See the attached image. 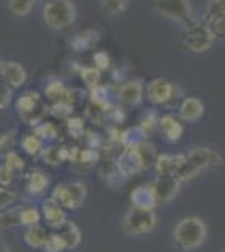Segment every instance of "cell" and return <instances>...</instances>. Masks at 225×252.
<instances>
[{
  "mask_svg": "<svg viewBox=\"0 0 225 252\" xmlns=\"http://www.w3.org/2000/svg\"><path fill=\"white\" fill-rule=\"evenodd\" d=\"M208 234L207 223L197 215L182 219L173 230V239L182 251H195L203 246Z\"/></svg>",
  "mask_w": 225,
  "mask_h": 252,
  "instance_id": "6da1fadb",
  "label": "cell"
},
{
  "mask_svg": "<svg viewBox=\"0 0 225 252\" xmlns=\"http://www.w3.org/2000/svg\"><path fill=\"white\" fill-rule=\"evenodd\" d=\"M15 108H17V115L26 125L37 126L44 123L47 115H51V108L44 103L42 96L35 91H27L15 101Z\"/></svg>",
  "mask_w": 225,
  "mask_h": 252,
  "instance_id": "7a4b0ae2",
  "label": "cell"
},
{
  "mask_svg": "<svg viewBox=\"0 0 225 252\" xmlns=\"http://www.w3.org/2000/svg\"><path fill=\"white\" fill-rule=\"evenodd\" d=\"M76 17V7L69 0H51L44 5V20L54 31H61L72 26Z\"/></svg>",
  "mask_w": 225,
  "mask_h": 252,
  "instance_id": "3957f363",
  "label": "cell"
},
{
  "mask_svg": "<svg viewBox=\"0 0 225 252\" xmlns=\"http://www.w3.org/2000/svg\"><path fill=\"white\" fill-rule=\"evenodd\" d=\"M158 223L157 212L151 209H141V207L131 205V209L126 212L123 227L131 235H146L153 232Z\"/></svg>",
  "mask_w": 225,
  "mask_h": 252,
  "instance_id": "277c9868",
  "label": "cell"
},
{
  "mask_svg": "<svg viewBox=\"0 0 225 252\" xmlns=\"http://www.w3.org/2000/svg\"><path fill=\"white\" fill-rule=\"evenodd\" d=\"M214 34L210 31L208 24H193L185 31L183 34V42L188 51H192L193 54H203L214 44Z\"/></svg>",
  "mask_w": 225,
  "mask_h": 252,
  "instance_id": "5b68a950",
  "label": "cell"
},
{
  "mask_svg": "<svg viewBox=\"0 0 225 252\" xmlns=\"http://www.w3.org/2000/svg\"><path fill=\"white\" fill-rule=\"evenodd\" d=\"M153 10L177 22H188L192 19L190 0H155Z\"/></svg>",
  "mask_w": 225,
  "mask_h": 252,
  "instance_id": "8992f818",
  "label": "cell"
},
{
  "mask_svg": "<svg viewBox=\"0 0 225 252\" xmlns=\"http://www.w3.org/2000/svg\"><path fill=\"white\" fill-rule=\"evenodd\" d=\"M187 158L197 173L205 168H210V166L222 165V157L210 148H195L190 153H187Z\"/></svg>",
  "mask_w": 225,
  "mask_h": 252,
  "instance_id": "52a82bcc",
  "label": "cell"
},
{
  "mask_svg": "<svg viewBox=\"0 0 225 252\" xmlns=\"http://www.w3.org/2000/svg\"><path fill=\"white\" fill-rule=\"evenodd\" d=\"M118 172L121 173V177L128 178L134 177L136 173L143 172V161L141 157L138 153V148H126L125 152L118 157Z\"/></svg>",
  "mask_w": 225,
  "mask_h": 252,
  "instance_id": "ba28073f",
  "label": "cell"
},
{
  "mask_svg": "<svg viewBox=\"0 0 225 252\" xmlns=\"http://www.w3.org/2000/svg\"><path fill=\"white\" fill-rule=\"evenodd\" d=\"M146 94H148V99L153 104L170 103L175 97V84H171L166 79H155L148 84Z\"/></svg>",
  "mask_w": 225,
  "mask_h": 252,
  "instance_id": "9c48e42d",
  "label": "cell"
},
{
  "mask_svg": "<svg viewBox=\"0 0 225 252\" xmlns=\"http://www.w3.org/2000/svg\"><path fill=\"white\" fill-rule=\"evenodd\" d=\"M64 207L59 204V202H56L52 197L46 198V200L42 202V207H40V212H42V219L46 220V223L51 229H57V227H61L64 222L67 220L66 219V212H64Z\"/></svg>",
  "mask_w": 225,
  "mask_h": 252,
  "instance_id": "30bf717a",
  "label": "cell"
},
{
  "mask_svg": "<svg viewBox=\"0 0 225 252\" xmlns=\"http://www.w3.org/2000/svg\"><path fill=\"white\" fill-rule=\"evenodd\" d=\"M180 184H182V182H180L177 177H173V175H170V177H158L157 182L153 184L158 202L166 204V202L173 200L180 190Z\"/></svg>",
  "mask_w": 225,
  "mask_h": 252,
  "instance_id": "8fae6325",
  "label": "cell"
},
{
  "mask_svg": "<svg viewBox=\"0 0 225 252\" xmlns=\"http://www.w3.org/2000/svg\"><path fill=\"white\" fill-rule=\"evenodd\" d=\"M129 200L131 205L134 207H141V209H151L155 210L158 205V198L157 192H155L153 185H140L133 190L129 195Z\"/></svg>",
  "mask_w": 225,
  "mask_h": 252,
  "instance_id": "7c38bea8",
  "label": "cell"
},
{
  "mask_svg": "<svg viewBox=\"0 0 225 252\" xmlns=\"http://www.w3.org/2000/svg\"><path fill=\"white\" fill-rule=\"evenodd\" d=\"M0 76L7 84H10L12 88H20L26 84L27 81V72L24 69L22 64L9 61V63H2L0 67Z\"/></svg>",
  "mask_w": 225,
  "mask_h": 252,
  "instance_id": "4fadbf2b",
  "label": "cell"
},
{
  "mask_svg": "<svg viewBox=\"0 0 225 252\" xmlns=\"http://www.w3.org/2000/svg\"><path fill=\"white\" fill-rule=\"evenodd\" d=\"M118 96H120L123 104H128V106H136V104L141 103L143 84L140 83V81H128V83H125L120 88Z\"/></svg>",
  "mask_w": 225,
  "mask_h": 252,
  "instance_id": "5bb4252c",
  "label": "cell"
},
{
  "mask_svg": "<svg viewBox=\"0 0 225 252\" xmlns=\"http://www.w3.org/2000/svg\"><path fill=\"white\" fill-rule=\"evenodd\" d=\"M49 237V232L46 227L40 225V223H34L31 227H26V232H24V242L27 244L32 249H44Z\"/></svg>",
  "mask_w": 225,
  "mask_h": 252,
  "instance_id": "9a60e30c",
  "label": "cell"
},
{
  "mask_svg": "<svg viewBox=\"0 0 225 252\" xmlns=\"http://www.w3.org/2000/svg\"><path fill=\"white\" fill-rule=\"evenodd\" d=\"M160 131H161V135L165 136V140L168 141H178L180 138L183 136V126L180 123L178 118L175 116H163L161 120H160Z\"/></svg>",
  "mask_w": 225,
  "mask_h": 252,
  "instance_id": "2e32d148",
  "label": "cell"
},
{
  "mask_svg": "<svg viewBox=\"0 0 225 252\" xmlns=\"http://www.w3.org/2000/svg\"><path fill=\"white\" fill-rule=\"evenodd\" d=\"M202 115H203V103L198 97H187L180 104V120L193 123V121L200 120Z\"/></svg>",
  "mask_w": 225,
  "mask_h": 252,
  "instance_id": "e0dca14e",
  "label": "cell"
},
{
  "mask_svg": "<svg viewBox=\"0 0 225 252\" xmlns=\"http://www.w3.org/2000/svg\"><path fill=\"white\" fill-rule=\"evenodd\" d=\"M52 230H56V232H59L63 235L64 241L67 244V249H76V247H79L81 241H83V234H81L77 223L71 222V220H66L61 227L52 229Z\"/></svg>",
  "mask_w": 225,
  "mask_h": 252,
  "instance_id": "ac0fdd59",
  "label": "cell"
},
{
  "mask_svg": "<svg viewBox=\"0 0 225 252\" xmlns=\"http://www.w3.org/2000/svg\"><path fill=\"white\" fill-rule=\"evenodd\" d=\"M49 184H51V180H49V177L46 173L40 172V170H34V172L27 177L26 189L31 195H40L47 190Z\"/></svg>",
  "mask_w": 225,
  "mask_h": 252,
  "instance_id": "d6986e66",
  "label": "cell"
},
{
  "mask_svg": "<svg viewBox=\"0 0 225 252\" xmlns=\"http://www.w3.org/2000/svg\"><path fill=\"white\" fill-rule=\"evenodd\" d=\"M46 97L52 103H59V101H71L72 103V96L69 94V91L66 89L61 81H51L46 86Z\"/></svg>",
  "mask_w": 225,
  "mask_h": 252,
  "instance_id": "ffe728a7",
  "label": "cell"
},
{
  "mask_svg": "<svg viewBox=\"0 0 225 252\" xmlns=\"http://www.w3.org/2000/svg\"><path fill=\"white\" fill-rule=\"evenodd\" d=\"M42 160L46 161L47 165H59L63 163L64 160H67V148L66 146H49V148H44L42 153H40Z\"/></svg>",
  "mask_w": 225,
  "mask_h": 252,
  "instance_id": "44dd1931",
  "label": "cell"
},
{
  "mask_svg": "<svg viewBox=\"0 0 225 252\" xmlns=\"http://www.w3.org/2000/svg\"><path fill=\"white\" fill-rule=\"evenodd\" d=\"M20 210L22 207H15V209H7L0 212V229L10 230L15 227H20Z\"/></svg>",
  "mask_w": 225,
  "mask_h": 252,
  "instance_id": "7402d4cb",
  "label": "cell"
},
{
  "mask_svg": "<svg viewBox=\"0 0 225 252\" xmlns=\"http://www.w3.org/2000/svg\"><path fill=\"white\" fill-rule=\"evenodd\" d=\"M145 133L146 131L143 128H129L120 136V141L126 148H134V146L145 143Z\"/></svg>",
  "mask_w": 225,
  "mask_h": 252,
  "instance_id": "603a6c76",
  "label": "cell"
},
{
  "mask_svg": "<svg viewBox=\"0 0 225 252\" xmlns=\"http://www.w3.org/2000/svg\"><path fill=\"white\" fill-rule=\"evenodd\" d=\"M22 148H24V152L27 153V155H31V157H37L42 153V150H44V141L40 140V138L35 135V133H29V135H26L22 138Z\"/></svg>",
  "mask_w": 225,
  "mask_h": 252,
  "instance_id": "cb8c5ba5",
  "label": "cell"
},
{
  "mask_svg": "<svg viewBox=\"0 0 225 252\" xmlns=\"http://www.w3.org/2000/svg\"><path fill=\"white\" fill-rule=\"evenodd\" d=\"M225 17V0H210L203 12V20L205 24H210L212 20Z\"/></svg>",
  "mask_w": 225,
  "mask_h": 252,
  "instance_id": "d4e9b609",
  "label": "cell"
},
{
  "mask_svg": "<svg viewBox=\"0 0 225 252\" xmlns=\"http://www.w3.org/2000/svg\"><path fill=\"white\" fill-rule=\"evenodd\" d=\"M51 197L54 198L56 202H59L64 209L74 210V202H72V197H71V192H69L67 184H59V185H57L56 189L52 190Z\"/></svg>",
  "mask_w": 225,
  "mask_h": 252,
  "instance_id": "484cf974",
  "label": "cell"
},
{
  "mask_svg": "<svg viewBox=\"0 0 225 252\" xmlns=\"http://www.w3.org/2000/svg\"><path fill=\"white\" fill-rule=\"evenodd\" d=\"M99 161V152L94 148H86V150H81L79 152V157H77V161L76 165L81 166V168H91Z\"/></svg>",
  "mask_w": 225,
  "mask_h": 252,
  "instance_id": "4316f807",
  "label": "cell"
},
{
  "mask_svg": "<svg viewBox=\"0 0 225 252\" xmlns=\"http://www.w3.org/2000/svg\"><path fill=\"white\" fill-rule=\"evenodd\" d=\"M40 219H42V212L37 207H22V210H20V223H22V227H31L34 223H40Z\"/></svg>",
  "mask_w": 225,
  "mask_h": 252,
  "instance_id": "83f0119b",
  "label": "cell"
},
{
  "mask_svg": "<svg viewBox=\"0 0 225 252\" xmlns=\"http://www.w3.org/2000/svg\"><path fill=\"white\" fill-rule=\"evenodd\" d=\"M37 0H9V9L17 17H26L34 9Z\"/></svg>",
  "mask_w": 225,
  "mask_h": 252,
  "instance_id": "f1b7e54d",
  "label": "cell"
},
{
  "mask_svg": "<svg viewBox=\"0 0 225 252\" xmlns=\"http://www.w3.org/2000/svg\"><path fill=\"white\" fill-rule=\"evenodd\" d=\"M44 251L46 252H64V251H67V244L64 241L63 235L59 232H56V230H52V232H49Z\"/></svg>",
  "mask_w": 225,
  "mask_h": 252,
  "instance_id": "f546056e",
  "label": "cell"
},
{
  "mask_svg": "<svg viewBox=\"0 0 225 252\" xmlns=\"http://www.w3.org/2000/svg\"><path fill=\"white\" fill-rule=\"evenodd\" d=\"M173 161L175 157L171 155H160L155 161V170L158 177H170L173 175Z\"/></svg>",
  "mask_w": 225,
  "mask_h": 252,
  "instance_id": "4dcf8cb0",
  "label": "cell"
},
{
  "mask_svg": "<svg viewBox=\"0 0 225 252\" xmlns=\"http://www.w3.org/2000/svg\"><path fill=\"white\" fill-rule=\"evenodd\" d=\"M69 192H71L72 202H74V210L83 207L84 200H86V193H88V189L83 182H72V184H67Z\"/></svg>",
  "mask_w": 225,
  "mask_h": 252,
  "instance_id": "1f68e13d",
  "label": "cell"
},
{
  "mask_svg": "<svg viewBox=\"0 0 225 252\" xmlns=\"http://www.w3.org/2000/svg\"><path fill=\"white\" fill-rule=\"evenodd\" d=\"M138 148V153H140L141 157V161H143V172H146L148 168H151V166L155 165V161H157V158H155V148L148 143H141L136 146Z\"/></svg>",
  "mask_w": 225,
  "mask_h": 252,
  "instance_id": "d6a6232c",
  "label": "cell"
},
{
  "mask_svg": "<svg viewBox=\"0 0 225 252\" xmlns=\"http://www.w3.org/2000/svg\"><path fill=\"white\" fill-rule=\"evenodd\" d=\"M34 133L37 135L42 141H54L57 138V128L52 123H47V121H44V123L37 125L34 128Z\"/></svg>",
  "mask_w": 225,
  "mask_h": 252,
  "instance_id": "836d02e7",
  "label": "cell"
},
{
  "mask_svg": "<svg viewBox=\"0 0 225 252\" xmlns=\"http://www.w3.org/2000/svg\"><path fill=\"white\" fill-rule=\"evenodd\" d=\"M3 165L9 166L14 173L22 172V170L26 168V161H24V158L20 157L17 152H14V150H10L9 153L3 155Z\"/></svg>",
  "mask_w": 225,
  "mask_h": 252,
  "instance_id": "e575fe53",
  "label": "cell"
},
{
  "mask_svg": "<svg viewBox=\"0 0 225 252\" xmlns=\"http://www.w3.org/2000/svg\"><path fill=\"white\" fill-rule=\"evenodd\" d=\"M51 115L61 120H66L72 115V103L71 101H59V103H52Z\"/></svg>",
  "mask_w": 225,
  "mask_h": 252,
  "instance_id": "d590c367",
  "label": "cell"
},
{
  "mask_svg": "<svg viewBox=\"0 0 225 252\" xmlns=\"http://www.w3.org/2000/svg\"><path fill=\"white\" fill-rule=\"evenodd\" d=\"M15 200H17V193L12 192V190H9L7 187L0 185V212L9 209Z\"/></svg>",
  "mask_w": 225,
  "mask_h": 252,
  "instance_id": "8d00e7d4",
  "label": "cell"
},
{
  "mask_svg": "<svg viewBox=\"0 0 225 252\" xmlns=\"http://www.w3.org/2000/svg\"><path fill=\"white\" fill-rule=\"evenodd\" d=\"M81 78L84 79V83L89 88H96L99 83V69L97 67H84L81 71Z\"/></svg>",
  "mask_w": 225,
  "mask_h": 252,
  "instance_id": "74e56055",
  "label": "cell"
},
{
  "mask_svg": "<svg viewBox=\"0 0 225 252\" xmlns=\"http://www.w3.org/2000/svg\"><path fill=\"white\" fill-rule=\"evenodd\" d=\"M12 101V86L0 78V111L5 109Z\"/></svg>",
  "mask_w": 225,
  "mask_h": 252,
  "instance_id": "f35d334b",
  "label": "cell"
},
{
  "mask_svg": "<svg viewBox=\"0 0 225 252\" xmlns=\"http://www.w3.org/2000/svg\"><path fill=\"white\" fill-rule=\"evenodd\" d=\"M67 129L72 136L79 138L86 135V126H84V121L81 118H69L67 120Z\"/></svg>",
  "mask_w": 225,
  "mask_h": 252,
  "instance_id": "ab89813d",
  "label": "cell"
},
{
  "mask_svg": "<svg viewBox=\"0 0 225 252\" xmlns=\"http://www.w3.org/2000/svg\"><path fill=\"white\" fill-rule=\"evenodd\" d=\"M208 26H210V31L214 34L215 40H225V17L212 20Z\"/></svg>",
  "mask_w": 225,
  "mask_h": 252,
  "instance_id": "60d3db41",
  "label": "cell"
},
{
  "mask_svg": "<svg viewBox=\"0 0 225 252\" xmlns=\"http://www.w3.org/2000/svg\"><path fill=\"white\" fill-rule=\"evenodd\" d=\"M14 133L15 131H9L0 135V155H5L12 150V146H14Z\"/></svg>",
  "mask_w": 225,
  "mask_h": 252,
  "instance_id": "b9f144b4",
  "label": "cell"
},
{
  "mask_svg": "<svg viewBox=\"0 0 225 252\" xmlns=\"http://www.w3.org/2000/svg\"><path fill=\"white\" fill-rule=\"evenodd\" d=\"M104 9L109 10L111 14H118V12H123L128 5V0H103Z\"/></svg>",
  "mask_w": 225,
  "mask_h": 252,
  "instance_id": "7bdbcfd3",
  "label": "cell"
},
{
  "mask_svg": "<svg viewBox=\"0 0 225 252\" xmlns=\"http://www.w3.org/2000/svg\"><path fill=\"white\" fill-rule=\"evenodd\" d=\"M91 34H93V31L79 34L74 39V42H72V47H76V49H86V47H89L94 42V40H89V35H91Z\"/></svg>",
  "mask_w": 225,
  "mask_h": 252,
  "instance_id": "ee69618b",
  "label": "cell"
},
{
  "mask_svg": "<svg viewBox=\"0 0 225 252\" xmlns=\"http://www.w3.org/2000/svg\"><path fill=\"white\" fill-rule=\"evenodd\" d=\"M12 182H14V172L7 165H2L0 166V185L9 187Z\"/></svg>",
  "mask_w": 225,
  "mask_h": 252,
  "instance_id": "f6af8a7d",
  "label": "cell"
},
{
  "mask_svg": "<svg viewBox=\"0 0 225 252\" xmlns=\"http://www.w3.org/2000/svg\"><path fill=\"white\" fill-rule=\"evenodd\" d=\"M94 64H96V67L99 69H106L109 66V58L108 54H104V52H97L96 56H94Z\"/></svg>",
  "mask_w": 225,
  "mask_h": 252,
  "instance_id": "bcb514c9",
  "label": "cell"
},
{
  "mask_svg": "<svg viewBox=\"0 0 225 252\" xmlns=\"http://www.w3.org/2000/svg\"><path fill=\"white\" fill-rule=\"evenodd\" d=\"M0 252H10V251L7 247H0Z\"/></svg>",
  "mask_w": 225,
  "mask_h": 252,
  "instance_id": "7dc6e473",
  "label": "cell"
},
{
  "mask_svg": "<svg viewBox=\"0 0 225 252\" xmlns=\"http://www.w3.org/2000/svg\"><path fill=\"white\" fill-rule=\"evenodd\" d=\"M0 67H2V61H0Z\"/></svg>",
  "mask_w": 225,
  "mask_h": 252,
  "instance_id": "c3c4849f",
  "label": "cell"
}]
</instances>
